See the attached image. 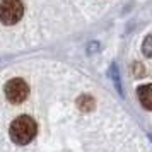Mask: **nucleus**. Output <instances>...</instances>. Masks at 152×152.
<instances>
[{
  "mask_svg": "<svg viewBox=\"0 0 152 152\" xmlns=\"http://www.w3.org/2000/svg\"><path fill=\"white\" fill-rule=\"evenodd\" d=\"M36 132H38V125L31 116H22L15 118L14 121L10 123V130H9V135H10V140L17 145H26L29 144L33 138L36 137Z\"/></svg>",
  "mask_w": 152,
  "mask_h": 152,
  "instance_id": "1",
  "label": "nucleus"
},
{
  "mask_svg": "<svg viewBox=\"0 0 152 152\" xmlns=\"http://www.w3.org/2000/svg\"><path fill=\"white\" fill-rule=\"evenodd\" d=\"M24 5L21 0H0V22L12 26L22 19Z\"/></svg>",
  "mask_w": 152,
  "mask_h": 152,
  "instance_id": "2",
  "label": "nucleus"
},
{
  "mask_svg": "<svg viewBox=\"0 0 152 152\" xmlns=\"http://www.w3.org/2000/svg\"><path fill=\"white\" fill-rule=\"evenodd\" d=\"M28 94H29V87L22 79H12L5 84V96L10 103L14 104L22 103L28 97Z\"/></svg>",
  "mask_w": 152,
  "mask_h": 152,
  "instance_id": "3",
  "label": "nucleus"
},
{
  "mask_svg": "<svg viewBox=\"0 0 152 152\" xmlns=\"http://www.w3.org/2000/svg\"><path fill=\"white\" fill-rule=\"evenodd\" d=\"M137 96L140 104L144 106L145 110L152 111V84H145V86H140L137 89Z\"/></svg>",
  "mask_w": 152,
  "mask_h": 152,
  "instance_id": "4",
  "label": "nucleus"
},
{
  "mask_svg": "<svg viewBox=\"0 0 152 152\" xmlns=\"http://www.w3.org/2000/svg\"><path fill=\"white\" fill-rule=\"evenodd\" d=\"M110 75H111V80H115V84H116L118 92L121 94L123 91H121V84H120V75H118V67H116V65H111V69H110Z\"/></svg>",
  "mask_w": 152,
  "mask_h": 152,
  "instance_id": "5",
  "label": "nucleus"
},
{
  "mask_svg": "<svg viewBox=\"0 0 152 152\" xmlns=\"http://www.w3.org/2000/svg\"><path fill=\"white\" fill-rule=\"evenodd\" d=\"M142 51H144V55H145V56L152 58V34L145 38L144 45H142Z\"/></svg>",
  "mask_w": 152,
  "mask_h": 152,
  "instance_id": "6",
  "label": "nucleus"
}]
</instances>
